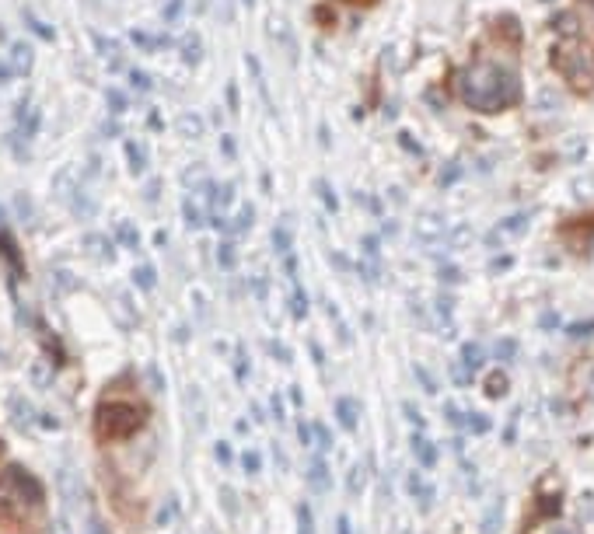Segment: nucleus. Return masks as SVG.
<instances>
[{"label": "nucleus", "mask_w": 594, "mask_h": 534, "mask_svg": "<svg viewBox=\"0 0 594 534\" xmlns=\"http://www.w3.org/2000/svg\"><path fill=\"white\" fill-rule=\"evenodd\" d=\"M518 95H521V88H518L514 74L496 67V63H476V67H469L462 74V98L472 108L494 112V108L510 105Z\"/></svg>", "instance_id": "f257e3e1"}, {"label": "nucleus", "mask_w": 594, "mask_h": 534, "mask_svg": "<svg viewBox=\"0 0 594 534\" xmlns=\"http://www.w3.org/2000/svg\"><path fill=\"white\" fill-rule=\"evenodd\" d=\"M43 503V486L39 479H32L21 465H11L0 475V524L21 521L28 510H36Z\"/></svg>", "instance_id": "f03ea898"}, {"label": "nucleus", "mask_w": 594, "mask_h": 534, "mask_svg": "<svg viewBox=\"0 0 594 534\" xmlns=\"http://www.w3.org/2000/svg\"><path fill=\"white\" fill-rule=\"evenodd\" d=\"M148 423V412L133 402H101L95 409V434L101 440H126Z\"/></svg>", "instance_id": "7ed1b4c3"}, {"label": "nucleus", "mask_w": 594, "mask_h": 534, "mask_svg": "<svg viewBox=\"0 0 594 534\" xmlns=\"http://www.w3.org/2000/svg\"><path fill=\"white\" fill-rule=\"evenodd\" d=\"M4 63H7L11 74H18V77L32 74V46H28V43H14V46L7 49V60H4Z\"/></svg>", "instance_id": "20e7f679"}, {"label": "nucleus", "mask_w": 594, "mask_h": 534, "mask_svg": "<svg viewBox=\"0 0 594 534\" xmlns=\"http://www.w3.org/2000/svg\"><path fill=\"white\" fill-rule=\"evenodd\" d=\"M56 486H60V496H63V503H67V506H74V503H77V496H81V479H77V472H74V468H60Z\"/></svg>", "instance_id": "39448f33"}, {"label": "nucleus", "mask_w": 594, "mask_h": 534, "mask_svg": "<svg viewBox=\"0 0 594 534\" xmlns=\"http://www.w3.org/2000/svg\"><path fill=\"white\" fill-rule=\"evenodd\" d=\"M413 450H416V458H420L423 468H434V465H437V447L427 437H413Z\"/></svg>", "instance_id": "423d86ee"}, {"label": "nucleus", "mask_w": 594, "mask_h": 534, "mask_svg": "<svg viewBox=\"0 0 594 534\" xmlns=\"http://www.w3.org/2000/svg\"><path fill=\"white\" fill-rule=\"evenodd\" d=\"M336 416L343 419L347 430H353V426H357V402H353V398H340V402H336Z\"/></svg>", "instance_id": "0eeeda50"}, {"label": "nucleus", "mask_w": 594, "mask_h": 534, "mask_svg": "<svg viewBox=\"0 0 594 534\" xmlns=\"http://www.w3.org/2000/svg\"><path fill=\"white\" fill-rule=\"evenodd\" d=\"M0 255H7V259H11V269H14V276H21V259H18V251H14L11 235H0Z\"/></svg>", "instance_id": "6e6552de"}, {"label": "nucleus", "mask_w": 594, "mask_h": 534, "mask_svg": "<svg viewBox=\"0 0 594 534\" xmlns=\"http://www.w3.org/2000/svg\"><path fill=\"white\" fill-rule=\"evenodd\" d=\"M486 395H490V398H503V395H507V374L494 371V374L486 378Z\"/></svg>", "instance_id": "1a4fd4ad"}, {"label": "nucleus", "mask_w": 594, "mask_h": 534, "mask_svg": "<svg viewBox=\"0 0 594 534\" xmlns=\"http://www.w3.org/2000/svg\"><path fill=\"white\" fill-rule=\"evenodd\" d=\"M179 133L182 137H203V119L199 116H182L179 119Z\"/></svg>", "instance_id": "9d476101"}, {"label": "nucleus", "mask_w": 594, "mask_h": 534, "mask_svg": "<svg viewBox=\"0 0 594 534\" xmlns=\"http://www.w3.org/2000/svg\"><path fill=\"white\" fill-rule=\"evenodd\" d=\"M28 378H32V381H36V388H50V367H46V363H39V360H36V363H32V367H28Z\"/></svg>", "instance_id": "9b49d317"}, {"label": "nucleus", "mask_w": 594, "mask_h": 534, "mask_svg": "<svg viewBox=\"0 0 594 534\" xmlns=\"http://www.w3.org/2000/svg\"><path fill=\"white\" fill-rule=\"evenodd\" d=\"M462 360H465V371H476V367L483 363V349H479L476 342H469V346L462 349Z\"/></svg>", "instance_id": "f8f14e48"}, {"label": "nucleus", "mask_w": 594, "mask_h": 534, "mask_svg": "<svg viewBox=\"0 0 594 534\" xmlns=\"http://www.w3.org/2000/svg\"><path fill=\"white\" fill-rule=\"evenodd\" d=\"M308 479H315V486H318V489L329 486V472H325V465H322V461H311V472H308Z\"/></svg>", "instance_id": "ddd939ff"}, {"label": "nucleus", "mask_w": 594, "mask_h": 534, "mask_svg": "<svg viewBox=\"0 0 594 534\" xmlns=\"http://www.w3.org/2000/svg\"><path fill=\"white\" fill-rule=\"evenodd\" d=\"M297 534H315L311 531V514H308V506H297Z\"/></svg>", "instance_id": "4468645a"}, {"label": "nucleus", "mask_w": 594, "mask_h": 534, "mask_svg": "<svg viewBox=\"0 0 594 534\" xmlns=\"http://www.w3.org/2000/svg\"><path fill=\"white\" fill-rule=\"evenodd\" d=\"M360 489H364V468L357 465V468L349 472V492H360Z\"/></svg>", "instance_id": "2eb2a0df"}, {"label": "nucleus", "mask_w": 594, "mask_h": 534, "mask_svg": "<svg viewBox=\"0 0 594 534\" xmlns=\"http://www.w3.org/2000/svg\"><path fill=\"white\" fill-rule=\"evenodd\" d=\"M137 283H140V287H154V269H150V266H140V269H137Z\"/></svg>", "instance_id": "dca6fc26"}, {"label": "nucleus", "mask_w": 594, "mask_h": 534, "mask_svg": "<svg viewBox=\"0 0 594 534\" xmlns=\"http://www.w3.org/2000/svg\"><path fill=\"white\" fill-rule=\"evenodd\" d=\"M242 465H245L248 475H255V472H259V454H252V450H245V454H242Z\"/></svg>", "instance_id": "f3484780"}, {"label": "nucleus", "mask_w": 594, "mask_h": 534, "mask_svg": "<svg viewBox=\"0 0 594 534\" xmlns=\"http://www.w3.org/2000/svg\"><path fill=\"white\" fill-rule=\"evenodd\" d=\"M235 203V189L231 186H221V193H217V206H231Z\"/></svg>", "instance_id": "a211bd4d"}, {"label": "nucleus", "mask_w": 594, "mask_h": 534, "mask_svg": "<svg viewBox=\"0 0 594 534\" xmlns=\"http://www.w3.org/2000/svg\"><path fill=\"white\" fill-rule=\"evenodd\" d=\"M311 430H315V437H318V447H329L333 440H329V430L322 426V423H311Z\"/></svg>", "instance_id": "6ab92c4d"}, {"label": "nucleus", "mask_w": 594, "mask_h": 534, "mask_svg": "<svg viewBox=\"0 0 594 534\" xmlns=\"http://www.w3.org/2000/svg\"><path fill=\"white\" fill-rule=\"evenodd\" d=\"M179 14H182V0H175V4L165 7V18H168V21H179Z\"/></svg>", "instance_id": "aec40b11"}, {"label": "nucleus", "mask_w": 594, "mask_h": 534, "mask_svg": "<svg viewBox=\"0 0 594 534\" xmlns=\"http://www.w3.org/2000/svg\"><path fill=\"white\" fill-rule=\"evenodd\" d=\"M416 378L423 381V388H427V391H437V385H434V378H430V374H427L423 367H416Z\"/></svg>", "instance_id": "412c9836"}, {"label": "nucleus", "mask_w": 594, "mask_h": 534, "mask_svg": "<svg viewBox=\"0 0 594 534\" xmlns=\"http://www.w3.org/2000/svg\"><path fill=\"white\" fill-rule=\"evenodd\" d=\"M496 353H500V360H514V342H500Z\"/></svg>", "instance_id": "4be33fe9"}, {"label": "nucleus", "mask_w": 594, "mask_h": 534, "mask_svg": "<svg viewBox=\"0 0 594 534\" xmlns=\"http://www.w3.org/2000/svg\"><path fill=\"white\" fill-rule=\"evenodd\" d=\"M570 332H574V336H594V322H584V325H574Z\"/></svg>", "instance_id": "5701e85b"}, {"label": "nucleus", "mask_w": 594, "mask_h": 534, "mask_svg": "<svg viewBox=\"0 0 594 534\" xmlns=\"http://www.w3.org/2000/svg\"><path fill=\"white\" fill-rule=\"evenodd\" d=\"M336 534H349V521H347V517H340V521H336Z\"/></svg>", "instance_id": "b1692460"}, {"label": "nucleus", "mask_w": 594, "mask_h": 534, "mask_svg": "<svg viewBox=\"0 0 594 534\" xmlns=\"http://www.w3.org/2000/svg\"><path fill=\"white\" fill-rule=\"evenodd\" d=\"M186 56H189V60H197V46H199V39H189V43H186Z\"/></svg>", "instance_id": "393cba45"}, {"label": "nucleus", "mask_w": 594, "mask_h": 534, "mask_svg": "<svg viewBox=\"0 0 594 534\" xmlns=\"http://www.w3.org/2000/svg\"><path fill=\"white\" fill-rule=\"evenodd\" d=\"M56 534H70V524H67V521H56Z\"/></svg>", "instance_id": "a878e982"}]
</instances>
